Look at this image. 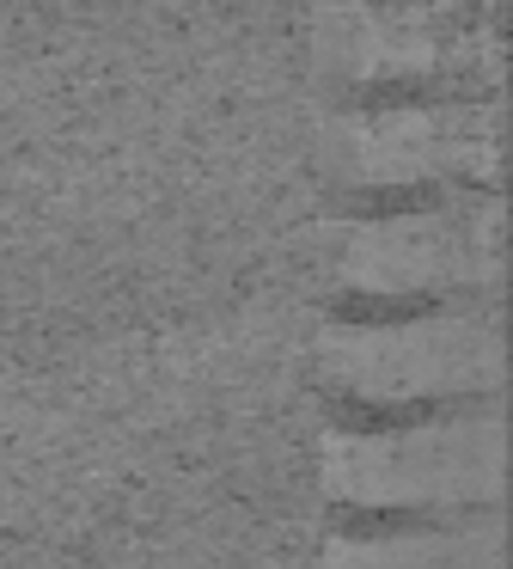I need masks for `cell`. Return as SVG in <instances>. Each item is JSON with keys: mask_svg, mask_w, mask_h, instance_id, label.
Returning <instances> with one entry per match:
<instances>
[{"mask_svg": "<svg viewBox=\"0 0 513 569\" xmlns=\"http://www.w3.org/2000/svg\"><path fill=\"white\" fill-rule=\"evenodd\" d=\"M318 368L361 405L495 398L507 380L495 300H440L410 319H342L318 337Z\"/></svg>", "mask_w": 513, "mask_h": 569, "instance_id": "1", "label": "cell"}, {"mask_svg": "<svg viewBox=\"0 0 513 569\" xmlns=\"http://www.w3.org/2000/svg\"><path fill=\"white\" fill-rule=\"evenodd\" d=\"M324 483L349 508H495L507 490V422L495 405L398 429H336Z\"/></svg>", "mask_w": 513, "mask_h": 569, "instance_id": "2", "label": "cell"}, {"mask_svg": "<svg viewBox=\"0 0 513 569\" xmlns=\"http://www.w3.org/2000/svg\"><path fill=\"white\" fill-rule=\"evenodd\" d=\"M336 276L366 300H495L501 202L495 190H452L415 209L366 214L342 233Z\"/></svg>", "mask_w": 513, "mask_h": 569, "instance_id": "3", "label": "cell"}, {"mask_svg": "<svg viewBox=\"0 0 513 569\" xmlns=\"http://www.w3.org/2000/svg\"><path fill=\"white\" fill-rule=\"evenodd\" d=\"M330 166L354 190H489L501 166V104L373 99L336 117Z\"/></svg>", "mask_w": 513, "mask_h": 569, "instance_id": "4", "label": "cell"}, {"mask_svg": "<svg viewBox=\"0 0 513 569\" xmlns=\"http://www.w3.org/2000/svg\"><path fill=\"white\" fill-rule=\"evenodd\" d=\"M318 38L330 74L361 92L434 87L489 62V31H476L459 0H336Z\"/></svg>", "mask_w": 513, "mask_h": 569, "instance_id": "5", "label": "cell"}, {"mask_svg": "<svg viewBox=\"0 0 513 569\" xmlns=\"http://www.w3.org/2000/svg\"><path fill=\"white\" fill-rule=\"evenodd\" d=\"M324 569H507V532L495 508H483L476 520H440V527L342 532L330 539Z\"/></svg>", "mask_w": 513, "mask_h": 569, "instance_id": "6", "label": "cell"}]
</instances>
